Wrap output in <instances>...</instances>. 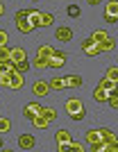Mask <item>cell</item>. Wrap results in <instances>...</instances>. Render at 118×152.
<instances>
[{
	"mask_svg": "<svg viewBox=\"0 0 118 152\" xmlns=\"http://www.w3.org/2000/svg\"><path fill=\"white\" fill-rule=\"evenodd\" d=\"M41 109H43V107H41L39 102H27L25 109H23V116L27 118V121H32L34 116H41Z\"/></svg>",
	"mask_w": 118,
	"mask_h": 152,
	"instance_id": "cell-1",
	"label": "cell"
},
{
	"mask_svg": "<svg viewBox=\"0 0 118 152\" xmlns=\"http://www.w3.org/2000/svg\"><path fill=\"white\" fill-rule=\"evenodd\" d=\"M64 64H66V55L59 52V50H57L55 55H50V57H48V68H62Z\"/></svg>",
	"mask_w": 118,
	"mask_h": 152,
	"instance_id": "cell-2",
	"label": "cell"
},
{
	"mask_svg": "<svg viewBox=\"0 0 118 152\" xmlns=\"http://www.w3.org/2000/svg\"><path fill=\"white\" fill-rule=\"evenodd\" d=\"M34 143H37V139H34L32 134H21L18 136V148L21 150H32Z\"/></svg>",
	"mask_w": 118,
	"mask_h": 152,
	"instance_id": "cell-3",
	"label": "cell"
},
{
	"mask_svg": "<svg viewBox=\"0 0 118 152\" xmlns=\"http://www.w3.org/2000/svg\"><path fill=\"white\" fill-rule=\"evenodd\" d=\"M55 37H57V41L66 43V41H70V39H73V30L62 25V27H57V30H55Z\"/></svg>",
	"mask_w": 118,
	"mask_h": 152,
	"instance_id": "cell-4",
	"label": "cell"
},
{
	"mask_svg": "<svg viewBox=\"0 0 118 152\" xmlns=\"http://www.w3.org/2000/svg\"><path fill=\"white\" fill-rule=\"evenodd\" d=\"M64 109H66L68 114H75V111H80V109H84V102H82L80 98H70V100H66Z\"/></svg>",
	"mask_w": 118,
	"mask_h": 152,
	"instance_id": "cell-5",
	"label": "cell"
},
{
	"mask_svg": "<svg viewBox=\"0 0 118 152\" xmlns=\"http://www.w3.org/2000/svg\"><path fill=\"white\" fill-rule=\"evenodd\" d=\"M32 91H34V95H39V98H43V95L50 93V82H34V86H32Z\"/></svg>",
	"mask_w": 118,
	"mask_h": 152,
	"instance_id": "cell-6",
	"label": "cell"
},
{
	"mask_svg": "<svg viewBox=\"0 0 118 152\" xmlns=\"http://www.w3.org/2000/svg\"><path fill=\"white\" fill-rule=\"evenodd\" d=\"M41 14L43 12H39V9H30L27 12V20L32 23V27L37 30V27H41Z\"/></svg>",
	"mask_w": 118,
	"mask_h": 152,
	"instance_id": "cell-7",
	"label": "cell"
},
{
	"mask_svg": "<svg viewBox=\"0 0 118 152\" xmlns=\"http://www.w3.org/2000/svg\"><path fill=\"white\" fill-rule=\"evenodd\" d=\"M16 27H18L21 34H30V32H34V27H32V23L27 18H18V20H16Z\"/></svg>",
	"mask_w": 118,
	"mask_h": 152,
	"instance_id": "cell-8",
	"label": "cell"
},
{
	"mask_svg": "<svg viewBox=\"0 0 118 152\" xmlns=\"http://www.w3.org/2000/svg\"><path fill=\"white\" fill-rule=\"evenodd\" d=\"M23 73H18V70H16V73H12V82H9V89H14V91H18L21 86H23Z\"/></svg>",
	"mask_w": 118,
	"mask_h": 152,
	"instance_id": "cell-9",
	"label": "cell"
},
{
	"mask_svg": "<svg viewBox=\"0 0 118 152\" xmlns=\"http://www.w3.org/2000/svg\"><path fill=\"white\" fill-rule=\"evenodd\" d=\"M98 86H102V89H107V91H109V93H114V91H118V84L116 82H114V80H109V77H102V80H100V82H98Z\"/></svg>",
	"mask_w": 118,
	"mask_h": 152,
	"instance_id": "cell-10",
	"label": "cell"
},
{
	"mask_svg": "<svg viewBox=\"0 0 118 152\" xmlns=\"http://www.w3.org/2000/svg\"><path fill=\"white\" fill-rule=\"evenodd\" d=\"M30 123L37 127V129H48V127H50V121L45 118V116H34Z\"/></svg>",
	"mask_w": 118,
	"mask_h": 152,
	"instance_id": "cell-11",
	"label": "cell"
},
{
	"mask_svg": "<svg viewBox=\"0 0 118 152\" xmlns=\"http://www.w3.org/2000/svg\"><path fill=\"white\" fill-rule=\"evenodd\" d=\"M9 59H12L14 64L23 61V59H27V52L23 50V48H12V55H9Z\"/></svg>",
	"mask_w": 118,
	"mask_h": 152,
	"instance_id": "cell-12",
	"label": "cell"
},
{
	"mask_svg": "<svg viewBox=\"0 0 118 152\" xmlns=\"http://www.w3.org/2000/svg\"><path fill=\"white\" fill-rule=\"evenodd\" d=\"M93 100L95 102H107V100H109V91L102 89V86H98V89L93 91Z\"/></svg>",
	"mask_w": 118,
	"mask_h": 152,
	"instance_id": "cell-13",
	"label": "cell"
},
{
	"mask_svg": "<svg viewBox=\"0 0 118 152\" xmlns=\"http://www.w3.org/2000/svg\"><path fill=\"white\" fill-rule=\"evenodd\" d=\"M50 89L64 91V89H66V77H52V80H50Z\"/></svg>",
	"mask_w": 118,
	"mask_h": 152,
	"instance_id": "cell-14",
	"label": "cell"
},
{
	"mask_svg": "<svg viewBox=\"0 0 118 152\" xmlns=\"http://www.w3.org/2000/svg\"><path fill=\"white\" fill-rule=\"evenodd\" d=\"M66 86H70V89H80V86H82V77L80 75H66Z\"/></svg>",
	"mask_w": 118,
	"mask_h": 152,
	"instance_id": "cell-15",
	"label": "cell"
},
{
	"mask_svg": "<svg viewBox=\"0 0 118 152\" xmlns=\"http://www.w3.org/2000/svg\"><path fill=\"white\" fill-rule=\"evenodd\" d=\"M84 139H86V143H98V141H102V136H100V129H89Z\"/></svg>",
	"mask_w": 118,
	"mask_h": 152,
	"instance_id": "cell-16",
	"label": "cell"
},
{
	"mask_svg": "<svg viewBox=\"0 0 118 152\" xmlns=\"http://www.w3.org/2000/svg\"><path fill=\"white\" fill-rule=\"evenodd\" d=\"M114 45H116V41H114L111 37H107L105 41H100V50H102V52H109V50H114Z\"/></svg>",
	"mask_w": 118,
	"mask_h": 152,
	"instance_id": "cell-17",
	"label": "cell"
},
{
	"mask_svg": "<svg viewBox=\"0 0 118 152\" xmlns=\"http://www.w3.org/2000/svg\"><path fill=\"white\" fill-rule=\"evenodd\" d=\"M102 143H105V150L118 152V136H114V139H109V141H102Z\"/></svg>",
	"mask_w": 118,
	"mask_h": 152,
	"instance_id": "cell-18",
	"label": "cell"
},
{
	"mask_svg": "<svg viewBox=\"0 0 118 152\" xmlns=\"http://www.w3.org/2000/svg\"><path fill=\"white\" fill-rule=\"evenodd\" d=\"M55 139H57V143H70V134L66 132V129H59V132L55 134Z\"/></svg>",
	"mask_w": 118,
	"mask_h": 152,
	"instance_id": "cell-19",
	"label": "cell"
},
{
	"mask_svg": "<svg viewBox=\"0 0 118 152\" xmlns=\"http://www.w3.org/2000/svg\"><path fill=\"white\" fill-rule=\"evenodd\" d=\"M52 23H55V16H52V14H41V27H50L52 25Z\"/></svg>",
	"mask_w": 118,
	"mask_h": 152,
	"instance_id": "cell-20",
	"label": "cell"
},
{
	"mask_svg": "<svg viewBox=\"0 0 118 152\" xmlns=\"http://www.w3.org/2000/svg\"><path fill=\"white\" fill-rule=\"evenodd\" d=\"M41 116H45V118H48V121L52 123V121L57 118V111H55L52 107H43V109H41Z\"/></svg>",
	"mask_w": 118,
	"mask_h": 152,
	"instance_id": "cell-21",
	"label": "cell"
},
{
	"mask_svg": "<svg viewBox=\"0 0 118 152\" xmlns=\"http://www.w3.org/2000/svg\"><path fill=\"white\" fill-rule=\"evenodd\" d=\"M9 82H12V73H0V86L9 89Z\"/></svg>",
	"mask_w": 118,
	"mask_h": 152,
	"instance_id": "cell-22",
	"label": "cell"
},
{
	"mask_svg": "<svg viewBox=\"0 0 118 152\" xmlns=\"http://www.w3.org/2000/svg\"><path fill=\"white\" fill-rule=\"evenodd\" d=\"M55 52H57V50L52 48V45H41L37 55H43V57H50V55H55Z\"/></svg>",
	"mask_w": 118,
	"mask_h": 152,
	"instance_id": "cell-23",
	"label": "cell"
},
{
	"mask_svg": "<svg viewBox=\"0 0 118 152\" xmlns=\"http://www.w3.org/2000/svg\"><path fill=\"white\" fill-rule=\"evenodd\" d=\"M34 66H37V68H48V57H43V55H37V59H34Z\"/></svg>",
	"mask_w": 118,
	"mask_h": 152,
	"instance_id": "cell-24",
	"label": "cell"
},
{
	"mask_svg": "<svg viewBox=\"0 0 118 152\" xmlns=\"http://www.w3.org/2000/svg\"><path fill=\"white\" fill-rule=\"evenodd\" d=\"M107 14L118 16V0H109V2H107Z\"/></svg>",
	"mask_w": 118,
	"mask_h": 152,
	"instance_id": "cell-25",
	"label": "cell"
},
{
	"mask_svg": "<svg viewBox=\"0 0 118 152\" xmlns=\"http://www.w3.org/2000/svg\"><path fill=\"white\" fill-rule=\"evenodd\" d=\"M107 77L118 84V66H109V68H107Z\"/></svg>",
	"mask_w": 118,
	"mask_h": 152,
	"instance_id": "cell-26",
	"label": "cell"
},
{
	"mask_svg": "<svg viewBox=\"0 0 118 152\" xmlns=\"http://www.w3.org/2000/svg\"><path fill=\"white\" fill-rule=\"evenodd\" d=\"M98 43V41H95L93 37H89V39H84V41H82V50L86 52V50H91V48H93V45Z\"/></svg>",
	"mask_w": 118,
	"mask_h": 152,
	"instance_id": "cell-27",
	"label": "cell"
},
{
	"mask_svg": "<svg viewBox=\"0 0 118 152\" xmlns=\"http://www.w3.org/2000/svg\"><path fill=\"white\" fill-rule=\"evenodd\" d=\"M100 136H102V141H109V139H114L116 134H114L109 127H100Z\"/></svg>",
	"mask_w": 118,
	"mask_h": 152,
	"instance_id": "cell-28",
	"label": "cell"
},
{
	"mask_svg": "<svg viewBox=\"0 0 118 152\" xmlns=\"http://www.w3.org/2000/svg\"><path fill=\"white\" fill-rule=\"evenodd\" d=\"M66 14H68L70 18H77V16H80V7L77 5H68L66 7Z\"/></svg>",
	"mask_w": 118,
	"mask_h": 152,
	"instance_id": "cell-29",
	"label": "cell"
},
{
	"mask_svg": "<svg viewBox=\"0 0 118 152\" xmlns=\"http://www.w3.org/2000/svg\"><path fill=\"white\" fill-rule=\"evenodd\" d=\"M107 37H109V32H105V30H95L93 32V39L98 41V43H100V41H105Z\"/></svg>",
	"mask_w": 118,
	"mask_h": 152,
	"instance_id": "cell-30",
	"label": "cell"
},
{
	"mask_svg": "<svg viewBox=\"0 0 118 152\" xmlns=\"http://www.w3.org/2000/svg\"><path fill=\"white\" fill-rule=\"evenodd\" d=\"M12 129V121L9 118H0V132H9Z\"/></svg>",
	"mask_w": 118,
	"mask_h": 152,
	"instance_id": "cell-31",
	"label": "cell"
},
{
	"mask_svg": "<svg viewBox=\"0 0 118 152\" xmlns=\"http://www.w3.org/2000/svg\"><path fill=\"white\" fill-rule=\"evenodd\" d=\"M16 70H18V73H25V70H30V61H27V59L18 61V64H16Z\"/></svg>",
	"mask_w": 118,
	"mask_h": 152,
	"instance_id": "cell-32",
	"label": "cell"
},
{
	"mask_svg": "<svg viewBox=\"0 0 118 152\" xmlns=\"http://www.w3.org/2000/svg\"><path fill=\"white\" fill-rule=\"evenodd\" d=\"M9 55H12V50H9L7 45H0V61H5V59H9Z\"/></svg>",
	"mask_w": 118,
	"mask_h": 152,
	"instance_id": "cell-33",
	"label": "cell"
},
{
	"mask_svg": "<svg viewBox=\"0 0 118 152\" xmlns=\"http://www.w3.org/2000/svg\"><path fill=\"white\" fill-rule=\"evenodd\" d=\"M84 116H86V109H80V111H75V114H70V118H73V121L77 123V121H82Z\"/></svg>",
	"mask_w": 118,
	"mask_h": 152,
	"instance_id": "cell-34",
	"label": "cell"
},
{
	"mask_svg": "<svg viewBox=\"0 0 118 152\" xmlns=\"http://www.w3.org/2000/svg\"><path fill=\"white\" fill-rule=\"evenodd\" d=\"M91 150H93V152H105V143H102V141H98V143H91Z\"/></svg>",
	"mask_w": 118,
	"mask_h": 152,
	"instance_id": "cell-35",
	"label": "cell"
},
{
	"mask_svg": "<svg viewBox=\"0 0 118 152\" xmlns=\"http://www.w3.org/2000/svg\"><path fill=\"white\" fill-rule=\"evenodd\" d=\"M105 20L109 23V25H114V23H118V16H114V14H107V12H105Z\"/></svg>",
	"mask_w": 118,
	"mask_h": 152,
	"instance_id": "cell-36",
	"label": "cell"
},
{
	"mask_svg": "<svg viewBox=\"0 0 118 152\" xmlns=\"http://www.w3.org/2000/svg\"><path fill=\"white\" fill-rule=\"evenodd\" d=\"M27 12H30V9H18V12H16V16H14V20H18V18H27Z\"/></svg>",
	"mask_w": 118,
	"mask_h": 152,
	"instance_id": "cell-37",
	"label": "cell"
},
{
	"mask_svg": "<svg viewBox=\"0 0 118 152\" xmlns=\"http://www.w3.org/2000/svg\"><path fill=\"white\" fill-rule=\"evenodd\" d=\"M7 39H9V34L5 30H0V45H7Z\"/></svg>",
	"mask_w": 118,
	"mask_h": 152,
	"instance_id": "cell-38",
	"label": "cell"
},
{
	"mask_svg": "<svg viewBox=\"0 0 118 152\" xmlns=\"http://www.w3.org/2000/svg\"><path fill=\"white\" fill-rule=\"evenodd\" d=\"M68 148H70V150H77V152H82V150H84V145H82V143H73V141L68 143Z\"/></svg>",
	"mask_w": 118,
	"mask_h": 152,
	"instance_id": "cell-39",
	"label": "cell"
},
{
	"mask_svg": "<svg viewBox=\"0 0 118 152\" xmlns=\"http://www.w3.org/2000/svg\"><path fill=\"white\" fill-rule=\"evenodd\" d=\"M57 150H59V152H66V150H70V148H68V143H57Z\"/></svg>",
	"mask_w": 118,
	"mask_h": 152,
	"instance_id": "cell-40",
	"label": "cell"
},
{
	"mask_svg": "<svg viewBox=\"0 0 118 152\" xmlns=\"http://www.w3.org/2000/svg\"><path fill=\"white\" fill-rule=\"evenodd\" d=\"M89 5H100V2H102V0H86Z\"/></svg>",
	"mask_w": 118,
	"mask_h": 152,
	"instance_id": "cell-41",
	"label": "cell"
},
{
	"mask_svg": "<svg viewBox=\"0 0 118 152\" xmlns=\"http://www.w3.org/2000/svg\"><path fill=\"white\" fill-rule=\"evenodd\" d=\"M2 14H5V7H2V2H0V16H2Z\"/></svg>",
	"mask_w": 118,
	"mask_h": 152,
	"instance_id": "cell-42",
	"label": "cell"
},
{
	"mask_svg": "<svg viewBox=\"0 0 118 152\" xmlns=\"http://www.w3.org/2000/svg\"><path fill=\"white\" fill-rule=\"evenodd\" d=\"M0 148H2V139H0Z\"/></svg>",
	"mask_w": 118,
	"mask_h": 152,
	"instance_id": "cell-43",
	"label": "cell"
},
{
	"mask_svg": "<svg viewBox=\"0 0 118 152\" xmlns=\"http://www.w3.org/2000/svg\"><path fill=\"white\" fill-rule=\"evenodd\" d=\"M32 2H37V0H32Z\"/></svg>",
	"mask_w": 118,
	"mask_h": 152,
	"instance_id": "cell-44",
	"label": "cell"
},
{
	"mask_svg": "<svg viewBox=\"0 0 118 152\" xmlns=\"http://www.w3.org/2000/svg\"><path fill=\"white\" fill-rule=\"evenodd\" d=\"M0 2H2V0H0Z\"/></svg>",
	"mask_w": 118,
	"mask_h": 152,
	"instance_id": "cell-45",
	"label": "cell"
}]
</instances>
